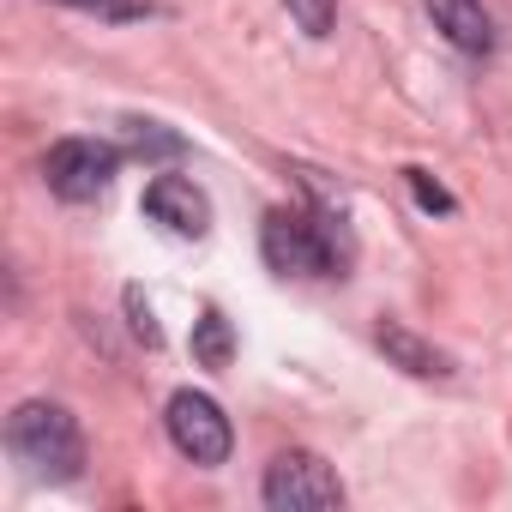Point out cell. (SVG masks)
Listing matches in <instances>:
<instances>
[{
  "instance_id": "6da1fadb",
  "label": "cell",
  "mask_w": 512,
  "mask_h": 512,
  "mask_svg": "<svg viewBox=\"0 0 512 512\" xmlns=\"http://www.w3.org/2000/svg\"><path fill=\"white\" fill-rule=\"evenodd\" d=\"M260 253L266 266L284 278H338L350 260V241L326 211H302V205H278L260 229Z\"/></svg>"
},
{
  "instance_id": "7a4b0ae2",
  "label": "cell",
  "mask_w": 512,
  "mask_h": 512,
  "mask_svg": "<svg viewBox=\"0 0 512 512\" xmlns=\"http://www.w3.org/2000/svg\"><path fill=\"white\" fill-rule=\"evenodd\" d=\"M7 452L43 482H73L85 470V434H79L73 410L49 404V398H31L7 416Z\"/></svg>"
},
{
  "instance_id": "3957f363",
  "label": "cell",
  "mask_w": 512,
  "mask_h": 512,
  "mask_svg": "<svg viewBox=\"0 0 512 512\" xmlns=\"http://www.w3.org/2000/svg\"><path fill=\"white\" fill-rule=\"evenodd\" d=\"M115 169H121V151L103 145V139H61V145L43 157V181H49V193L67 199V205L103 199L109 181H115Z\"/></svg>"
},
{
  "instance_id": "277c9868",
  "label": "cell",
  "mask_w": 512,
  "mask_h": 512,
  "mask_svg": "<svg viewBox=\"0 0 512 512\" xmlns=\"http://www.w3.org/2000/svg\"><path fill=\"white\" fill-rule=\"evenodd\" d=\"M266 506L278 512H320V506H344V482L320 452H278L266 470Z\"/></svg>"
},
{
  "instance_id": "5b68a950",
  "label": "cell",
  "mask_w": 512,
  "mask_h": 512,
  "mask_svg": "<svg viewBox=\"0 0 512 512\" xmlns=\"http://www.w3.org/2000/svg\"><path fill=\"white\" fill-rule=\"evenodd\" d=\"M169 440H175L181 458L217 470V464L229 458V440H235V434H229V416L217 410V398H205V392H175V398H169Z\"/></svg>"
},
{
  "instance_id": "8992f818",
  "label": "cell",
  "mask_w": 512,
  "mask_h": 512,
  "mask_svg": "<svg viewBox=\"0 0 512 512\" xmlns=\"http://www.w3.org/2000/svg\"><path fill=\"white\" fill-rule=\"evenodd\" d=\"M145 217L163 223L169 235H205L211 229V199L187 175H157L145 187Z\"/></svg>"
},
{
  "instance_id": "52a82bcc",
  "label": "cell",
  "mask_w": 512,
  "mask_h": 512,
  "mask_svg": "<svg viewBox=\"0 0 512 512\" xmlns=\"http://www.w3.org/2000/svg\"><path fill=\"white\" fill-rule=\"evenodd\" d=\"M428 19H434V31H446V43L464 49V55H488V49H494V19H488L482 0H428Z\"/></svg>"
},
{
  "instance_id": "ba28073f",
  "label": "cell",
  "mask_w": 512,
  "mask_h": 512,
  "mask_svg": "<svg viewBox=\"0 0 512 512\" xmlns=\"http://www.w3.org/2000/svg\"><path fill=\"white\" fill-rule=\"evenodd\" d=\"M374 338H380V350H386L404 374H416V380H446V374H452V356H446V350H434L428 338H416V332H410V326H398V320H380V332H374Z\"/></svg>"
},
{
  "instance_id": "9c48e42d",
  "label": "cell",
  "mask_w": 512,
  "mask_h": 512,
  "mask_svg": "<svg viewBox=\"0 0 512 512\" xmlns=\"http://www.w3.org/2000/svg\"><path fill=\"white\" fill-rule=\"evenodd\" d=\"M229 356H235V332L217 308H205L199 326H193V362L199 368H229Z\"/></svg>"
},
{
  "instance_id": "30bf717a",
  "label": "cell",
  "mask_w": 512,
  "mask_h": 512,
  "mask_svg": "<svg viewBox=\"0 0 512 512\" xmlns=\"http://www.w3.org/2000/svg\"><path fill=\"white\" fill-rule=\"evenodd\" d=\"M284 7L308 37H332V25H338V0H284Z\"/></svg>"
},
{
  "instance_id": "8fae6325",
  "label": "cell",
  "mask_w": 512,
  "mask_h": 512,
  "mask_svg": "<svg viewBox=\"0 0 512 512\" xmlns=\"http://www.w3.org/2000/svg\"><path fill=\"white\" fill-rule=\"evenodd\" d=\"M127 314H133V338L145 350H163V326H157V314H151V302L139 290H127Z\"/></svg>"
},
{
  "instance_id": "7c38bea8",
  "label": "cell",
  "mask_w": 512,
  "mask_h": 512,
  "mask_svg": "<svg viewBox=\"0 0 512 512\" xmlns=\"http://www.w3.org/2000/svg\"><path fill=\"white\" fill-rule=\"evenodd\" d=\"M133 151L139 157H181V139L175 133H157L151 121H133Z\"/></svg>"
},
{
  "instance_id": "4fadbf2b",
  "label": "cell",
  "mask_w": 512,
  "mask_h": 512,
  "mask_svg": "<svg viewBox=\"0 0 512 512\" xmlns=\"http://www.w3.org/2000/svg\"><path fill=\"white\" fill-rule=\"evenodd\" d=\"M404 175H410V193H416L422 211H452V193L440 181H428V169H404Z\"/></svg>"
}]
</instances>
